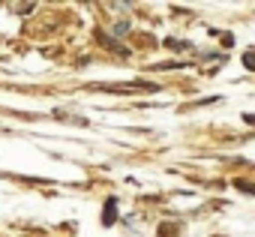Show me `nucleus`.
<instances>
[{"instance_id":"1","label":"nucleus","mask_w":255,"mask_h":237,"mask_svg":"<svg viewBox=\"0 0 255 237\" xmlns=\"http://www.w3.org/2000/svg\"><path fill=\"white\" fill-rule=\"evenodd\" d=\"M114 204H117V201H114V198H108L105 213H102V222H105V225H111V222H114V216H117V213H114Z\"/></svg>"},{"instance_id":"2","label":"nucleus","mask_w":255,"mask_h":237,"mask_svg":"<svg viewBox=\"0 0 255 237\" xmlns=\"http://www.w3.org/2000/svg\"><path fill=\"white\" fill-rule=\"evenodd\" d=\"M234 186H237L240 192H246V195H255V183H252V180H234Z\"/></svg>"},{"instance_id":"3","label":"nucleus","mask_w":255,"mask_h":237,"mask_svg":"<svg viewBox=\"0 0 255 237\" xmlns=\"http://www.w3.org/2000/svg\"><path fill=\"white\" fill-rule=\"evenodd\" d=\"M243 66L255 72V51H246V54H243Z\"/></svg>"},{"instance_id":"4","label":"nucleus","mask_w":255,"mask_h":237,"mask_svg":"<svg viewBox=\"0 0 255 237\" xmlns=\"http://www.w3.org/2000/svg\"><path fill=\"white\" fill-rule=\"evenodd\" d=\"M129 33V21H120L117 27H114V36H126Z\"/></svg>"},{"instance_id":"5","label":"nucleus","mask_w":255,"mask_h":237,"mask_svg":"<svg viewBox=\"0 0 255 237\" xmlns=\"http://www.w3.org/2000/svg\"><path fill=\"white\" fill-rule=\"evenodd\" d=\"M171 48H189V42H177V39H168Z\"/></svg>"},{"instance_id":"6","label":"nucleus","mask_w":255,"mask_h":237,"mask_svg":"<svg viewBox=\"0 0 255 237\" xmlns=\"http://www.w3.org/2000/svg\"><path fill=\"white\" fill-rule=\"evenodd\" d=\"M243 120H246V123H252V126H255V114H243Z\"/></svg>"}]
</instances>
